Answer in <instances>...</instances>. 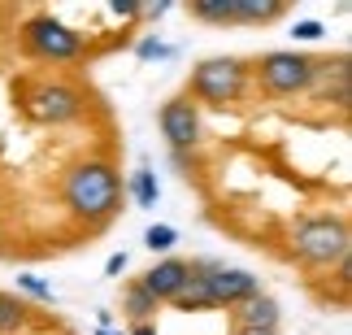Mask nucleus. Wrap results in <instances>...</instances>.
Wrapping results in <instances>:
<instances>
[{
	"label": "nucleus",
	"mask_w": 352,
	"mask_h": 335,
	"mask_svg": "<svg viewBox=\"0 0 352 335\" xmlns=\"http://www.w3.org/2000/svg\"><path fill=\"white\" fill-rule=\"evenodd\" d=\"M65 209L87 222H104L122 209V174L109 162H78L61 183Z\"/></svg>",
	"instance_id": "nucleus-1"
},
{
	"label": "nucleus",
	"mask_w": 352,
	"mask_h": 335,
	"mask_svg": "<svg viewBox=\"0 0 352 335\" xmlns=\"http://www.w3.org/2000/svg\"><path fill=\"white\" fill-rule=\"evenodd\" d=\"M292 248L305 266H340L348 257V226L344 218H331V213L300 218L292 231Z\"/></svg>",
	"instance_id": "nucleus-2"
},
{
	"label": "nucleus",
	"mask_w": 352,
	"mask_h": 335,
	"mask_svg": "<svg viewBox=\"0 0 352 335\" xmlns=\"http://www.w3.org/2000/svg\"><path fill=\"white\" fill-rule=\"evenodd\" d=\"M187 266H192V279L205 288L209 310H239L243 301L261 296V279L252 270L222 266V261H187Z\"/></svg>",
	"instance_id": "nucleus-3"
},
{
	"label": "nucleus",
	"mask_w": 352,
	"mask_h": 335,
	"mask_svg": "<svg viewBox=\"0 0 352 335\" xmlns=\"http://www.w3.org/2000/svg\"><path fill=\"white\" fill-rule=\"evenodd\" d=\"M248 87V61L239 57H209L200 61L192 78H187V100H205V105H235Z\"/></svg>",
	"instance_id": "nucleus-4"
},
{
	"label": "nucleus",
	"mask_w": 352,
	"mask_h": 335,
	"mask_svg": "<svg viewBox=\"0 0 352 335\" xmlns=\"http://www.w3.org/2000/svg\"><path fill=\"white\" fill-rule=\"evenodd\" d=\"M318 78V61L305 57L296 48H278V52H265L256 61V83H261L270 96H296V91L314 87Z\"/></svg>",
	"instance_id": "nucleus-5"
},
{
	"label": "nucleus",
	"mask_w": 352,
	"mask_h": 335,
	"mask_svg": "<svg viewBox=\"0 0 352 335\" xmlns=\"http://www.w3.org/2000/svg\"><path fill=\"white\" fill-rule=\"evenodd\" d=\"M22 48L39 61H74V57H83V35L57 22L52 13H39V18L22 26Z\"/></svg>",
	"instance_id": "nucleus-6"
},
{
	"label": "nucleus",
	"mask_w": 352,
	"mask_h": 335,
	"mask_svg": "<svg viewBox=\"0 0 352 335\" xmlns=\"http://www.w3.org/2000/svg\"><path fill=\"white\" fill-rule=\"evenodd\" d=\"M22 109L39 118V122H52V127H61V122H74L78 114H83V96L70 87H61V83H31L22 91Z\"/></svg>",
	"instance_id": "nucleus-7"
},
{
	"label": "nucleus",
	"mask_w": 352,
	"mask_h": 335,
	"mask_svg": "<svg viewBox=\"0 0 352 335\" xmlns=\"http://www.w3.org/2000/svg\"><path fill=\"white\" fill-rule=\"evenodd\" d=\"M161 136H166V144L174 153H187V149H196L200 144V109H196V100H187V96H174L161 105Z\"/></svg>",
	"instance_id": "nucleus-8"
},
{
	"label": "nucleus",
	"mask_w": 352,
	"mask_h": 335,
	"mask_svg": "<svg viewBox=\"0 0 352 335\" xmlns=\"http://www.w3.org/2000/svg\"><path fill=\"white\" fill-rule=\"evenodd\" d=\"M187 279H192V266H187L183 257H161L153 270L140 274V283H144V292H148L157 305H166V301H174V296L187 288Z\"/></svg>",
	"instance_id": "nucleus-9"
},
{
	"label": "nucleus",
	"mask_w": 352,
	"mask_h": 335,
	"mask_svg": "<svg viewBox=\"0 0 352 335\" xmlns=\"http://www.w3.org/2000/svg\"><path fill=\"white\" fill-rule=\"evenodd\" d=\"M239 331H261V335H274L278 331V301L274 296H252L239 305Z\"/></svg>",
	"instance_id": "nucleus-10"
},
{
	"label": "nucleus",
	"mask_w": 352,
	"mask_h": 335,
	"mask_svg": "<svg viewBox=\"0 0 352 335\" xmlns=\"http://www.w3.org/2000/svg\"><path fill=\"white\" fill-rule=\"evenodd\" d=\"M287 13L283 0H235V26H261Z\"/></svg>",
	"instance_id": "nucleus-11"
},
{
	"label": "nucleus",
	"mask_w": 352,
	"mask_h": 335,
	"mask_svg": "<svg viewBox=\"0 0 352 335\" xmlns=\"http://www.w3.org/2000/svg\"><path fill=\"white\" fill-rule=\"evenodd\" d=\"M187 9L205 26H235V0H192Z\"/></svg>",
	"instance_id": "nucleus-12"
},
{
	"label": "nucleus",
	"mask_w": 352,
	"mask_h": 335,
	"mask_svg": "<svg viewBox=\"0 0 352 335\" xmlns=\"http://www.w3.org/2000/svg\"><path fill=\"white\" fill-rule=\"evenodd\" d=\"M157 310H161V305L144 292V283H140V279H131L126 292H122V314H131L135 323H148V318H153Z\"/></svg>",
	"instance_id": "nucleus-13"
},
{
	"label": "nucleus",
	"mask_w": 352,
	"mask_h": 335,
	"mask_svg": "<svg viewBox=\"0 0 352 335\" xmlns=\"http://www.w3.org/2000/svg\"><path fill=\"white\" fill-rule=\"evenodd\" d=\"M131 196H135V205H140V209H157V200H161V183H157L153 166H140V170L131 174Z\"/></svg>",
	"instance_id": "nucleus-14"
},
{
	"label": "nucleus",
	"mask_w": 352,
	"mask_h": 335,
	"mask_svg": "<svg viewBox=\"0 0 352 335\" xmlns=\"http://www.w3.org/2000/svg\"><path fill=\"white\" fill-rule=\"evenodd\" d=\"M26 323H31V310L18 296L0 292V335H18V331H26Z\"/></svg>",
	"instance_id": "nucleus-15"
},
{
	"label": "nucleus",
	"mask_w": 352,
	"mask_h": 335,
	"mask_svg": "<svg viewBox=\"0 0 352 335\" xmlns=\"http://www.w3.org/2000/svg\"><path fill=\"white\" fill-rule=\"evenodd\" d=\"M174 244H179V231H174L170 222H153V226L144 231V248H148V252H170Z\"/></svg>",
	"instance_id": "nucleus-16"
},
{
	"label": "nucleus",
	"mask_w": 352,
	"mask_h": 335,
	"mask_svg": "<svg viewBox=\"0 0 352 335\" xmlns=\"http://www.w3.org/2000/svg\"><path fill=\"white\" fill-rule=\"evenodd\" d=\"M135 57H144V61H170V57H174V48H170V44H161L157 35H144L140 44H135Z\"/></svg>",
	"instance_id": "nucleus-17"
},
{
	"label": "nucleus",
	"mask_w": 352,
	"mask_h": 335,
	"mask_svg": "<svg viewBox=\"0 0 352 335\" xmlns=\"http://www.w3.org/2000/svg\"><path fill=\"white\" fill-rule=\"evenodd\" d=\"M18 288L26 292V296H35V301H52V288L44 283V279H35V274H18Z\"/></svg>",
	"instance_id": "nucleus-18"
},
{
	"label": "nucleus",
	"mask_w": 352,
	"mask_h": 335,
	"mask_svg": "<svg viewBox=\"0 0 352 335\" xmlns=\"http://www.w3.org/2000/svg\"><path fill=\"white\" fill-rule=\"evenodd\" d=\"M292 35H296V39H322V35H327V26H322L318 18H305V22L292 26Z\"/></svg>",
	"instance_id": "nucleus-19"
},
{
	"label": "nucleus",
	"mask_w": 352,
	"mask_h": 335,
	"mask_svg": "<svg viewBox=\"0 0 352 335\" xmlns=\"http://www.w3.org/2000/svg\"><path fill=\"white\" fill-rule=\"evenodd\" d=\"M122 270H126V252H113V257L104 261V274H109V279H118Z\"/></svg>",
	"instance_id": "nucleus-20"
},
{
	"label": "nucleus",
	"mask_w": 352,
	"mask_h": 335,
	"mask_svg": "<svg viewBox=\"0 0 352 335\" xmlns=\"http://www.w3.org/2000/svg\"><path fill=\"white\" fill-rule=\"evenodd\" d=\"M140 13H144V18H161V13H170V5H166V0H157V5H144Z\"/></svg>",
	"instance_id": "nucleus-21"
},
{
	"label": "nucleus",
	"mask_w": 352,
	"mask_h": 335,
	"mask_svg": "<svg viewBox=\"0 0 352 335\" xmlns=\"http://www.w3.org/2000/svg\"><path fill=\"white\" fill-rule=\"evenodd\" d=\"M131 335H157V327H153V323H135Z\"/></svg>",
	"instance_id": "nucleus-22"
},
{
	"label": "nucleus",
	"mask_w": 352,
	"mask_h": 335,
	"mask_svg": "<svg viewBox=\"0 0 352 335\" xmlns=\"http://www.w3.org/2000/svg\"><path fill=\"white\" fill-rule=\"evenodd\" d=\"M96 335H122V331H113V327H96Z\"/></svg>",
	"instance_id": "nucleus-23"
},
{
	"label": "nucleus",
	"mask_w": 352,
	"mask_h": 335,
	"mask_svg": "<svg viewBox=\"0 0 352 335\" xmlns=\"http://www.w3.org/2000/svg\"><path fill=\"white\" fill-rule=\"evenodd\" d=\"M235 335H261V331H235Z\"/></svg>",
	"instance_id": "nucleus-24"
}]
</instances>
